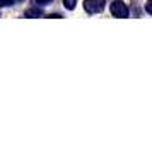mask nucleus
<instances>
[{
	"mask_svg": "<svg viewBox=\"0 0 152 147\" xmlns=\"http://www.w3.org/2000/svg\"><path fill=\"white\" fill-rule=\"evenodd\" d=\"M145 12L152 15V0H147V4H145Z\"/></svg>",
	"mask_w": 152,
	"mask_h": 147,
	"instance_id": "423d86ee",
	"label": "nucleus"
},
{
	"mask_svg": "<svg viewBox=\"0 0 152 147\" xmlns=\"http://www.w3.org/2000/svg\"><path fill=\"white\" fill-rule=\"evenodd\" d=\"M110 10H111V14L115 15V17H118V19H125V17H128V14H130L126 4L121 2V0H115L110 5Z\"/></svg>",
	"mask_w": 152,
	"mask_h": 147,
	"instance_id": "f257e3e1",
	"label": "nucleus"
},
{
	"mask_svg": "<svg viewBox=\"0 0 152 147\" xmlns=\"http://www.w3.org/2000/svg\"><path fill=\"white\" fill-rule=\"evenodd\" d=\"M41 15H43V10L41 9H38V7L28 9V10L24 12V17H41Z\"/></svg>",
	"mask_w": 152,
	"mask_h": 147,
	"instance_id": "7ed1b4c3",
	"label": "nucleus"
},
{
	"mask_svg": "<svg viewBox=\"0 0 152 147\" xmlns=\"http://www.w3.org/2000/svg\"><path fill=\"white\" fill-rule=\"evenodd\" d=\"M53 0H36V4L38 5H48V4H51Z\"/></svg>",
	"mask_w": 152,
	"mask_h": 147,
	"instance_id": "0eeeda50",
	"label": "nucleus"
},
{
	"mask_svg": "<svg viewBox=\"0 0 152 147\" xmlns=\"http://www.w3.org/2000/svg\"><path fill=\"white\" fill-rule=\"evenodd\" d=\"M17 2H22V0H0V7H10Z\"/></svg>",
	"mask_w": 152,
	"mask_h": 147,
	"instance_id": "39448f33",
	"label": "nucleus"
},
{
	"mask_svg": "<svg viewBox=\"0 0 152 147\" xmlns=\"http://www.w3.org/2000/svg\"><path fill=\"white\" fill-rule=\"evenodd\" d=\"M63 5H65V9H69V10H74L77 5V0H63Z\"/></svg>",
	"mask_w": 152,
	"mask_h": 147,
	"instance_id": "20e7f679",
	"label": "nucleus"
},
{
	"mask_svg": "<svg viewBox=\"0 0 152 147\" xmlns=\"http://www.w3.org/2000/svg\"><path fill=\"white\" fill-rule=\"evenodd\" d=\"M106 7V0H84V9L89 14H99Z\"/></svg>",
	"mask_w": 152,
	"mask_h": 147,
	"instance_id": "f03ea898",
	"label": "nucleus"
}]
</instances>
